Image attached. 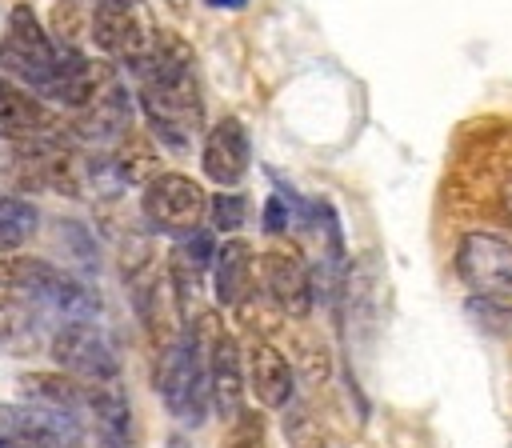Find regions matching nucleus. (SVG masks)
<instances>
[{
    "label": "nucleus",
    "instance_id": "f257e3e1",
    "mask_svg": "<svg viewBox=\"0 0 512 448\" xmlns=\"http://www.w3.org/2000/svg\"><path fill=\"white\" fill-rule=\"evenodd\" d=\"M128 72L140 84V112H144L152 136L172 152H188L200 132V120H204L196 64H192L188 44L172 32H160L156 44L148 48V56L140 64H132Z\"/></svg>",
    "mask_w": 512,
    "mask_h": 448
},
{
    "label": "nucleus",
    "instance_id": "f03ea898",
    "mask_svg": "<svg viewBox=\"0 0 512 448\" xmlns=\"http://www.w3.org/2000/svg\"><path fill=\"white\" fill-rule=\"evenodd\" d=\"M156 388H160V400L164 408L180 420V424H204L208 416V364L200 360V340L192 332L176 336L164 356H160V368H156Z\"/></svg>",
    "mask_w": 512,
    "mask_h": 448
},
{
    "label": "nucleus",
    "instance_id": "7ed1b4c3",
    "mask_svg": "<svg viewBox=\"0 0 512 448\" xmlns=\"http://www.w3.org/2000/svg\"><path fill=\"white\" fill-rule=\"evenodd\" d=\"M56 60H60V44L44 32L40 16L28 4H16L8 12V28L0 40V76L16 80L40 96L56 72Z\"/></svg>",
    "mask_w": 512,
    "mask_h": 448
},
{
    "label": "nucleus",
    "instance_id": "20e7f679",
    "mask_svg": "<svg viewBox=\"0 0 512 448\" xmlns=\"http://www.w3.org/2000/svg\"><path fill=\"white\" fill-rule=\"evenodd\" d=\"M156 36H160V28L152 24L144 0H96V8H92V44L104 56L132 68L148 56Z\"/></svg>",
    "mask_w": 512,
    "mask_h": 448
},
{
    "label": "nucleus",
    "instance_id": "39448f33",
    "mask_svg": "<svg viewBox=\"0 0 512 448\" xmlns=\"http://www.w3.org/2000/svg\"><path fill=\"white\" fill-rule=\"evenodd\" d=\"M140 204H144L148 224L156 232H168V236H188L208 216L204 188L192 176H180V172H160L156 180H148Z\"/></svg>",
    "mask_w": 512,
    "mask_h": 448
},
{
    "label": "nucleus",
    "instance_id": "423d86ee",
    "mask_svg": "<svg viewBox=\"0 0 512 448\" xmlns=\"http://www.w3.org/2000/svg\"><path fill=\"white\" fill-rule=\"evenodd\" d=\"M460 280L484 300H512V244L496 232H464L456 248Z\"/></svg>",
    "mask_w": 512,
    "mask_h": 448
},
{
    "label": "nucleus",
    "instance_id": "0eeeda50",
    "mask_svg": "<svg viewBox=\"0 0 512 448\" xmlns=\"http://www.w3.org/2000/svg\"><path fill=\"white\" fill-rule=\"evenodd\" d=\"M52 360L60 364V372H68L84 384H112L116 380V356H112L108 340L84 320H68L64 328H56Z\"/></svg>",
    "mask_w": 512,
    "mask_h": 448
},
{
    "label": "nucleus",
    "instance_id": "6e6552de",
    "mask_svg": "<svg viewBox=\"0 0 512 448\" xmlns=\"http://www.w3.org/2000/svg\"><path fill=\"white\" fill-rule=\"evenodd\" d=\"M260 280H264V292L268 300L276 304V312L284 316H308L312 312V276H308V264L292 252V248H272L260 256Z\"/></svg>",
    "mask_w": 512,
    "mask_h": 448
},
{
    "label": "nucleus",
    "instance_id": "1a4fd4ad",
    "mask_svg": "<svg viewBox=\"0 0 512 448\" xmlns=\"http://www.w3.org/2000/svg\"><path fill=\"white\" fill-rule=\"evenodd\" d=\"M248 160H252V144H248V132L236 116H224L208 128L204 136V148H200V168L212 184L220 188H232L244 180L248 172Z\"/></svg>",
    "mask_w": 512,
    "mask_h": 448
},
{
    "label": "nucleus",
    "instance_id": "9d476101",
    "mask_svg": "<svg viewBox=\"0 0 512 448\" xmlns=\"http://www.w3.org/2000/svg\"><path fill=\"white\" fill-rule=\"evenodd\" d=\"M208 392L224 420H236L244 412V360L240 344L224 332L208 344Z\"/></svg>",
    "mask_w": 512,
    "mask_h": 448
},
{
    "label": "nucleus",
    "instance_id": "9b49d317",
    "mask_svg": "<svg viewBox=\"0 0 512 448\" xmlns=\"http://www.w3.org/2000/svg\"><path fill=\"white\" fill-rule=\"evenodd\" d=\"M76 132L88 140H124L132 132V96L120 80H108L88 108H80Z\"/></svg>",
    "mask_w": 512,
    "mask_h": 448
},
{
    "label": "nucleus",
    "instance_id": "f8f14e48",
    "mask_svg": "<svg viewBox=\"0 0 512 448\" xmlns=\"http://www.w3.org/2000/svg\"><path fill=\"white\" fill-rule=\"evenodd\" d=\"M96 448H132V412L116 384H88V408Z\"/></svg>",
    "mask_w": 512,
    "mask_h": 448
},
{
    "label": "nucleus",
    "instance_id": "ddd939ff",
    "mask_svg": "<svg viewBox=\"0 0 512 448\" xmlns=\"http://www.w3.org/2000/svg\"><path fill=\"white\" fill-rule=\"evenodd\" d=\"M216 304L220 308H240L252 296V280H256V252L248 240H224L216 248Z\"/></svg>",
    "mask_w": 512,
    "mask_h": 448
},
{
    "label": "nucleus",
    "instance_id": "4468645a",
    "mask_svg": "<svg viewBox=\"0 0 512 448\" xmlns=\"http://www.w3.org/2000/svg\"><path fill=\"white\" fill-rule=\"evenodd\" d=\"M248 380H252V392L264 408H284L296 392V376H292V364L272 348V344H252L248 352Z\"/></svg>",
    "mask_w": 512,
    "mask_h": 448
},
{
    "label": "nucleus",
    "instance_id": "2eb2a0df",
    "mask_svg": "<svg viewBox=\"0 0 512 448\" xmlns=\"http://www.w3.org/2000/svg\"><path fill=\"white\" fill-rule=\"evenodd\" d=\"M48 128H52L48 104L32 88L0 76V132H8V136H32V132H48Z\"/></svg>",
    "mask_w": 512,
    "mask_h": 448
},
{
    "label": "nucleus",
    "instance_id": "dca6fc26",
    "mask_svg": "<svg viewBox=\"0 0 512 448\" xmlns=\"http://www.w3.org/2000/svg\"><path fill=\"white\" fill-rule=\"evenodd\" d=\"M20 392L40 408H56V412H72V416H80L88 408V384L68 372H24Z\"/></svg>",
    "mask_w": 512,
    "mask_h": 448
},
{
    "label": "nucleus",
    "instance_id": "f3484780",
    "mask_svg": "<svg viewBox=\"0 0 512 448\" xmlns=\"http://www.w3.org/2000/svg\"><path fill=\"white\" fill-rule=\"evenodd\" d=\"M168 264H172V276H196L200 280V272H208L216 264V240L196 228V232H188V236L176 240Z\"/></svg>",
    "mask_w": 512,
    "mask_h": 448
},
{
    "label": "nucleus",
    "instance_id": "a211bd4d",
    "mask_svg": "<svg viewBox=\"0 0 512 448\" xmlns=\"http://www.w3.org/2000/svg\"><path fill=\"white\" fill-rule=\"evenodd\" d=\"M40 224L36 204H28L24 196H0V248H20Z\"/></svg>",
    "mask_w": 512,
    "mask_h": 448
},
{
    "label": "nucleus",
    "instance_id": "6ab92c4d",
    "mask_svg": "<svg viewBox=\"0 0 512 448\" xmlns=\"http://www.w3.org/2000/svg\"><path fill=\"white\" fill-rule=\"evenodd\" d=\"M36 332V312H32V300L20 292H8L0 288V348H12L20 340H28Z\"/></svg>",
    "mask_w": 512,
    "mask_h": 448
},
{
    "label": "nucleus",
    "instance_id": "aec40b11",
    "mask_svg": "<svg viewBox=\"0 0 512 448\" xmlns=\"http://www.w3.org/2000/svg\"><path fill=\"white\" fill-rule=\"evenodd\" d=\"M116 172H120V180H128V184H148V180L160 176V164H156L152 148H140V144L132 140V132H128V136H124V148L116 152Z\"/></svg>",
    "mask_w": 512,
    "mask_h": 448
},
{
    "label": "nucleus",
    "instance_id": "412c9836",
    "mask_svg": "<svg viewBox=\"0 0 512 448\" xmlns=\"http://www.w3.org/2000/svg\"><path fill=\"white\" fill-rule=\"evenodd\" d=\"M248 216V204L240 192H220V196H208V220L216 232H236Z\"/></svg>",
    "mask_w": 512,
    "mask_h": 448
},
{
    "label": "nucleus",
    "instance_id": "4be33fe9",
    "mask_svg": "<svg viewBox=\"0 0 512 448\" xmlns=\"http://www.w3.org/2000/svg\"><path fill=\"white\" fill-rule=\"evenodd\" d=\"M236 420H240V424H236V432H232V440H228L224 448H260V420L252 424L244 412H240Z\"/></svg>",
    "mask_w": 512,
    "mask_h": 448
},
{
    "label": "nucleus",
    "instance_id": "5701e85b",
    "mask_svg": "<svg viewBox=\"0 0 512 448\" xmlns=\"http://www.w3.org/2000/svg\"><path fill=\"white\" fill-rule=\"evenodd\" d=\"M264 228H268L272 236L288 228V212H284V200H280V196H272V200H268V208H264Z\"/></svg>",
    "mask_w": 512,
    "mask_h": 448
},
{
    "label": "nucleus",
    "instance_id": "b1692460",
    "mask_svg": "<svg viewBox=\"0 0 512 448\" xmlns=\"http://www.w3.org/2000/svg\"><path fill=\"white\" fill-rule=\"evenodd\" d=\"M0 288H16V256H8L4 248H0Z\"/></svg>",
    "mask_w": 512,
    "mask_h": 448
},
{
    "label": "nucleus",
    "instance_id": "393cba45",
    "mask_svg": "<svg viewBox=\"0 0 512 448\" xmlns=\"http://www.w3.org/2000/svg\"><path fill=\"white\" fill-rule=\"evenodd\" d=\"M500 208H504V216H508V224H512V172L500 180Z\"/></svg>",
    "mask_w": 512,
    "mask_h": 448
},
{
    "label": "nucleus",
    "instance_id": "a878e982",
    "mask_svg": "<svg viewBox=\"0 0 512 448\" xmlns=\"http://www.w3.org/2000/svg\"><path fill=\"white\" fill-rule=\"evenodd\" d=\"M164 448H192V444H188V440H184V436H180V432H172V436H168V440H164Z\"/></svg>",
    "mask_w": 512,
    "mask_h": 448
},
{
    "label": "nucleus",
    "instance_id": "bb28decb",
    "mask_svg": "<svg viewBox=\"0 0 512 448\" xmlns=\"http://www.w3.org/2000/svg\"><path fill=\"white\" fill-rule=\"evenodd\" d=\"M212 8H244V0H208Z\"/></svg>",
    "mask_w": 512,
    "mask_h": 448
}]
</instances>
